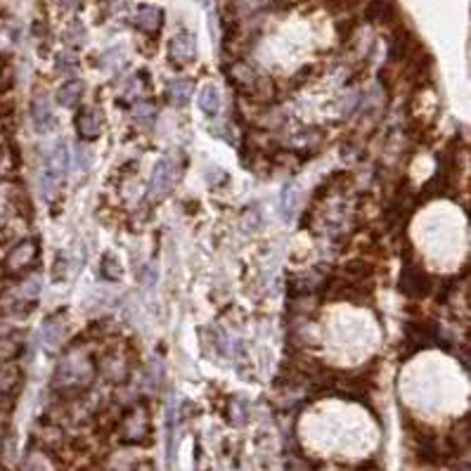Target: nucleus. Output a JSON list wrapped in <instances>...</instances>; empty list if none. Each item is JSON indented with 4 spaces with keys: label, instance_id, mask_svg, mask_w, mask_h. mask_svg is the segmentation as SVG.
<instances>
[{
    "label": "nucleus",
    "instance_id": "1",
    "mask_svg": "<svg viewBox=\"0 0 471 471\" xmlns=\"http://www.w3.org/2000/svg\"><path fill=\"white\" fill-rule=\"evenodd\" d=\"M398 291L407 298H424L434 291V280L424 268L419 266H405L400 270Z\"/></svg>",
    "mask_w": 471,
    "mask_h": 471
},
{
    "label": "nucleus",
    "instance_id": "2",
    "mask_svg": "<svg viewBox=\"0 0 471 471\" xmlns=\"http://www.w3.org/2000/svg\"><path fill=\"white\" fill-rule=\"evenodd\" d=\"M422 50V45L417 43V38L407 31L405 26H398L391 38V48H388V60L391 62H407L410 57H417V53Z\"/></svg>",
    "mask_w": 471,
    "mask_h": 471
},
{
    "label": "nucleus",
    "instance_id": "3",
    "mask_svg": "<svg viewBox=\"0 0 471 471\" xmlns=\"http://www.w3.org/2000/svg\"><path fill=\"white\" fill-rule=\"evenodd\" d=\"M194 57H197V41H194V36L189 31H180L173 36V41L169 45V60L171 65L182 67V65H189V62H194Z\"/></svg>",
    "mask_w": 471,
    "mask_h": 471
},
{
    "label": "nucleus",
    "instance_id": "4",
    "mask_svg": "<svg viewBox=\"0 0 471 471\" xmlns=\"http://www.w3.org/2000/svg\"><path fill=\"white\" fill-rule=\"evenodd\" d=\"M363 17L367 24H393L398 19V5L395 0H370Z\"/></svg>",
    "mask_w": 471,
    "mask_h": 471
},
{
    "label": "nucleus",
    "instance_id": "5",
    "mask_svg": "<svg viewBox=\"0 0 471 471\" xmlns=\"http://www.w3.org/2000/svg\"><path fill=\"white\" fill-rule=\"evenodd\" d=\"M135 26L145 33H157L164 24V12L154 5H140L135 10Z\"/></svg>",
    "mask_w": 471,
    "mask_h": 471
},
{
    "label": "nucleus",
    "instance_id": "6",
    "mask_svg": "<svg viewBox=\"0 0 471 471\" xmlns=\"http://www.w3.org/2000/svg\"><path fill=\"white\" fill-rule=\"evenodd\" d=\"M76 133L81 140H95L100 135V117L88 107H81L76 114Z\"/></svg>",
    "mask_w": 471,
    "mask_h": 471
},
{
    "label": "nucleus",
    "instance_id": "7",
    "mask_svg": "<svg viewBox=\"0 0 471 471\" xmlns=\"http://www.w3.org/2000/svg\"><path fill=\"white\" fill-rule=\"evenodd\" d=\"M171 185H173V166L166 162V159H162V162L157 164V171H154L152 185H149V194L169 192Z\"/></svg>",
    "mask_w": 471,
    "mask_h": 471
},
{
    "label": "nucleus",
    "instance_id": "8",
    "mask_svg": "<svg viewBox=\"0 0 471 471\" xmlns=\"http://www.w3.org/2000/svg\"><path fill=\"white\" fill-rule=\"evenodd\" d=\"M343 275L350 282H367L375 275V266L370 261H363V258H355V261H348L343 266Z\"/></svg>",
    "mask_w": 471,
    "mask_h": 471
},
{
    "label": "nucleus",
    "instance_id": "9",
    "mask_svg": "<svg viewBox=\"0 0 471 471\" xmlns=\"http://www.w3.org/2000/svg\"><path fill=\"white\" fill-rule=\"evenodd\" d=\"M199 109L206 114L209 119H214L221 112V95H218L216 85H204L202 93H199Z\"/></svg>",
    "mask_w": 471,
    "mask_h": 471
},
{
    "label": "nucleus",
    "instance_id": "10",
    "mask_svg": "<svg viewBox=\"0 0 471 471\" xmlns=\"http://www.w3.org/2000/svg\"><path fill=\"white\" fill-rule=\"evenodd\" d=\"M81 95H83V83L74 78V81H67L65 85H62L60 93H57V100H60L62 107H71L81 100Z\"/></svg>",
    "mask_w": 471,
    "mask_h": 471
},
{
    "label": "nucleus",
    "instance_id": "11",
    "mask_svg": "<svg viewBox=\"0 0 471 471\" xmlns=\"http://www.w3.org/2000/svg\"><path fill=\"white\" fill-rule=\"evenodd\" d=\"M171 95H173L175 105L182 107L189 100V97H192V83L185 81V78H180V81H173V83H171Z\"/></svg>",
    "mask_w": 471,
    "mask_h": 471
},
{
    "label": "nucleus",
    "instance_id": "12",
    "mask_svg": "<svg viewBox=\"0 0 471 471\" xmlns=\"http://www.w3.org/2000/svg\"><path fill=\"white\" fill-rule=\"evenodd\" d=\"M360 0H327L325 8L329 10V12H346V10L355 8Z\"/></svg>",
    "mask_w": 471,
    "mask_h": 471
},
{
    "label": "nucleus",
    "instance_id": "13",
    "mask_svg": "<svg viewBox=\"0 0 471 471\" xmlns=\"http://www.w3.org/2000/svg\"><path fill=\"white\" fill-rule=\"evenodd\" d=\"M353 28H355V19H346V22H339L336 24V31H339V36L346 41V38L353 33Z\"/></svg>",
    "mask_w": 471,
    "mask_h": 471
}]
</instances>
